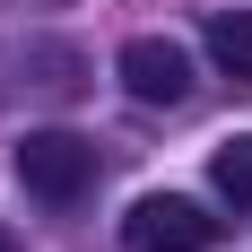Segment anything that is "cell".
<instances>
[{"label": "cell", "mask_w": 252, "mask_h": 252, "mask_svg": "<svg viewBox=\"0 0 252 252\" xmlns=\"http://www.w3.org/2000/svg\"><path fill=\"white\" fill-rule=\"evenodd\" d=\"M218 235L226 226H218L200 200H183V191H148V200H130V218H122L130 252H209Z\"/></svg>", "instance_id": "cell-1"}, {"label": "cell", "mask_w": 252, "mask_h": 252, "mask_svg": "<svg viewBox=\"0 0 252 252\" xmlns=\"http://www.w3.org/2000/svg\"><path fill=\"white\" fill-rule=\"evenodd\" d=\"M18 183L35 200H78V191L96 183V148H87L78 130H26L18 139Z\"/></svg>", "instance_id": "cell-2"}, {"label": "cell", "mask_w": 252, "mask_h": 252, "mask_svg": "<svg viewBox=\"0 0 252 252\" xmlns=\"http://www.w3.org/2000/svg\"><path fill=\"white\" fill-rule=\"evenodd\" d=\"M122 87L139 104H183L191 96V52L165 44V35H130L122 44Z\"/></svg>", "instance_id": "cell-3"}, {"label": "cell", "mask_w": 252, "mask_h": 252, "mask_svg": "<svg viewBox=\"0 0 252 252\" xmlns=\"http://www.w3.org/2000/svg\"><path fill=\"white\" fill-rule=\"evenodd\" d=\"M209 61H218L235 87H252V9H218V18H209Z\"/></svg>", "instance_id": "cell-4"}, {"label": "cell", "mask_w": 252, "mask_h": 252, "mask_svg": "<svg viewBox=\"0 0 252 252\" xmlns=\"http://www.w3.org/2000/svg\"><path fill=\"white\" fill-rule=\"evenodd\" d=\"M209 183H218L235 209H252V139H226V148L209 157Z\"/></svg>", "instance_id": "cell-5"}, {"label": "cell", "mask_w": 252, "mask_h": 252, "mask_svg": "<svg viewBox=\"0 0 252 252\" xmlns=\"http://www.w3.org/2000/svg\"><path fill=\"white\" fill-rule=\"evenodd\" d=\"M0 252H18V235H9V226H0Z\"/></svg>", "instance_id": "cell-6"}]
</instances>
